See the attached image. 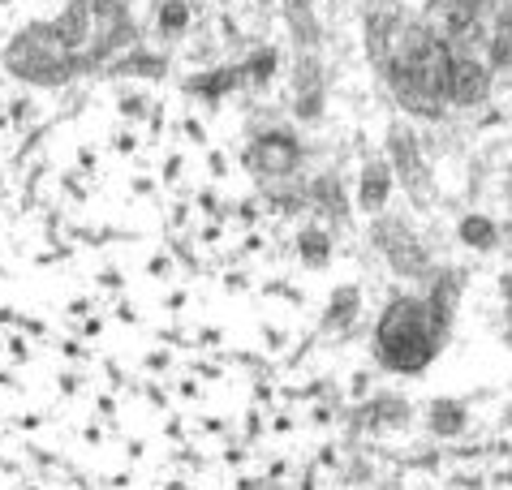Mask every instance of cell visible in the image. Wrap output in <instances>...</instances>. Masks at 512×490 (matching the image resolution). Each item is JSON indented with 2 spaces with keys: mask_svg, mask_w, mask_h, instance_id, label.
<instances>
[{
  "mask_svg": "<svg viewBox=\"0 0 512 490\" xmlns=\"http://www.w3.org/2000/svg\"><path fill=\"white\" fill-rule=\"evenodd\" d=\"M155 22H160L164 35H181L190 26V5L186 0H164L160 13H155Z\"/></svg>",
  "mask_w": 512,
  "mask_h": 490,
  "instance_id": "1",
  "label": "cell"
},
{
  "mask_svg": "<svg viewBox=\"0 0 512 490\" xmlns=\"http://www.w3.org/2000/svg\"><path fill=\"white\" fill-rule=\"evenodd\" d=\"M362 198H366V203H371V207H379L383 198H388V172H383V164H371V168H366Z\"/></svg>",
  "mask_w": 512,
  "mask_h": 490,
  "instance_id": "2",
  "label": "cell"
},
{
  "mask_svg": "<svg viewBox=\"0 0 512 490\" xmlns=\"http://www.w3.org/2000/svg\"><path fill=\"white\" fill-rule=\"evenodd\" d=\"M272 69H276V52H259L250 61V78L254 82H267V78H272Z\"/></svg>",
  "mask_w": 512,
  "mask_h": 490,
  "instance_id": "3",
  "label": "cell"
}]
</instances>
